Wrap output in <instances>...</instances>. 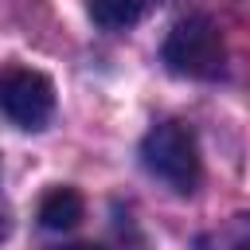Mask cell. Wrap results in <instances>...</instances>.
I'll use <instances>...</instances> for the list:
<instances>
[{
    "mask_svg": "<svg viewBox=\"0 0 250 250\" xmlns=\"http://www.w3.org/2000/svg\"><path fill=\"white\" fill-rule=\"evenodd\" d=\"M141 164L156 180H164L172 191H180V195L195 191L199 176H203L195 133L184 121H160V125H152L145 133V141H141Z\"/></svg>",
    "mask_w": 250,
    "mask_h": 250,
    "instance_id": "6da1fadb",
    "label": "cell"
},
{
    "mask_svg": "<svg viewBox=\"0 0 250 250\" xmlns=\"http://www.w3.org/2000/svg\"><path fill=\"white\" fill-rule=\"evenodd\" d=\"M164 62H168V70L188 74V78H219V70L227 62V47H223L215 20H207V16L180 20L164 39Z\"/></svg>",
    "mask_w": 250,
    "mask_h": 250,
    "instance_id": "7a4b0ae2",
    "label": "cell"
},
{
    "mask_svg": "<svg viewBox=\"0 0 250 250\" xmlns=\"http://www.w3.org/2000/svg\"><path fill=\"white\" fill-rule=\"evenodd\" d=\"M0 113L20 129H43L55 113L51 78L27 66H4L0 70Z\"/></svg>",
    "mask_w": 250,
    "mask_h": 250,
    "instance_id": "3957f363",
    "label": "cell"
},
{
    "mask_svg": "<svg viewBox=\"0 0 250 250\" xmlns=\"http://www.w3.org/2000/svg\"><path fill=\"white\" fill-rule=\"evenodd\" d=\"M86 203L74 188H51L43 199H39V223L47 230H70L78 219H82Z\"/></svg>",
    "mask_w": 250,
    "mask_h": 250,
    "instance_id": "277c9868",
    "label": "cell"
},
{
    "mask_svg": "<svg viewBox=\"0 0 250 250\" xmlns=\"http://www.w3.org/2000/svg\"><path fill=\"white\" fill-rule=\"evenodd\" d=\"M152 4H156V0H90V16H94V23L105 27V31H125V27H133Z\"/></svg>",
    "mask_w": 250,
    "mask_h": 250,
    "instance_id": "5b68a950",
    "label": "cell"
},
{
    "mask_svg": "<svg viewBox=\"0 0 250 250\" xmlns=\"http://www.w3.org/2000/svg\"><path fill=\"white\" fill-rule=\"evenodd\" d=\"M59 250H98V246H90V242H74V246H59Z\"/></svg>",
    "mask_w": 250,
    "mask_h": 250,
    "instance_id": "8992f818",
    "label": "cell"
}]
</instances>
